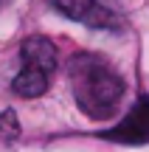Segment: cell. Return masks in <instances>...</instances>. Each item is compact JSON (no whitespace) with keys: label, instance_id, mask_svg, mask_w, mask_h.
<instances>
[{"label":"cell","instance_id":"5b68a950","mask_svg":"<svg viewBox=\"0 0 149 152\" xmlns=\"http://www.w3.org/2000/svg\"><path fill=\"white\" fill-rule=\"evenodd\" d=\"M17 132H20V127H17L14 113H11V110L0 113V138H14Z\"/></svg>","mask_w":149,"mask_h":152},{"label":"cell","instance_id":"277c9868","mask_svg":"<svg viewBox=\"0 0 149 152\" xmlns=\"http://www.w3.org/2000/svg\"><path fill=\"white\" fill-rule=\"evenodd\" d=\"M104 138L118 144H149V96H141L124 121L107 130Z\"/></svg>","mask_w":149,"mask_h":152},{"label":"cell","instance_id":"3957f363","mask_svg":"<svg viewBox=\"0 0 149 152\" xmlns=\"http://www.w3.org/2000/svg\"><path fill=\"white\" fill-rule=\"evenodd\" d=\"M56 11H62L65 17L76 23H84L90 28H118L116 11H110L107 6H101L99 0H51Z\"/></svg>","mask_w":149,"mask_h":152},{"label":"cell","instance_id":"7a4b0ae2","mask_svg":"<svg viewBox=\"0 0 149 152\" xmlns=\"http://www.w3.org/2000/svg\"><path fill=\"white\" fill-rule=\"evenodd\" d=\"M20 59H23V68L14 76V85H11L14 93L23 96V99L42 96L51 85V76L56 71V45L48 37L34 34V37L23 39Z\"/></svg>","mask_w":149,"mask_h":152},{"label":"cell","instance_id":"6da1fadb","mask_svg":"<svg viewBox=\"0 0 149 152\" xmlns=\"http://www.w3.org/2000/svg\"><path fill=\"white\" fill-rule=\"evenodd\" d=\"M71 87L79 110L93 121L113 118L124 99L121 73L99 54H76L71 59Z\"/></svg>","mask_w":149,"mask_h":152}]
</instances>
